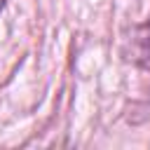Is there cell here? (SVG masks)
<instances>
[{"label":"cell","mask_w":150,"mask_h":150,"mask_svg":"<svg viewBox=\"0 0 150 150\" xmlns=\"http://www.w3.org/2000/svg\"><path fill=\"white\" fill-rule=\"evenodd\" d=\"M129 59L150 73V16L138 23L134 30H131V38H129Z\"/></svg>","instance_id":"1"},{"label":"cell","mask_w":150,"mask_h":150,"mask_svg":"<svg viewBox=\"0 0 150 150\" xmlns=\"http://www.w3.org/2000/svg\"><path fill=\"white\" fill-rule=\"evenodd\" d=\"M5 2H7V0H0V12H2V7H5Z\"/></svg>","instance_id":"2"}]
</instances>
